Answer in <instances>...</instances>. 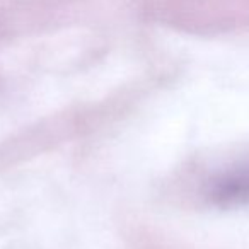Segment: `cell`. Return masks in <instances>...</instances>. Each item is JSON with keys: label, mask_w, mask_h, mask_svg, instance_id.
Instances as JSON below:
<instances>
[{"label": "cell", "mask_w": 249, "mask_h": 249, "mask_svg": "<svg viewBox=\"0 0 249 249\" xmlns=\"http://www.w3.org/2000/svg\"><path fill=\"white\" fill-rule=\"evenodd\" d=\"M207 195L220 207H249V160L215 176Z\"/></svg>", "instance_id": "obj_1"}]
</instances>
